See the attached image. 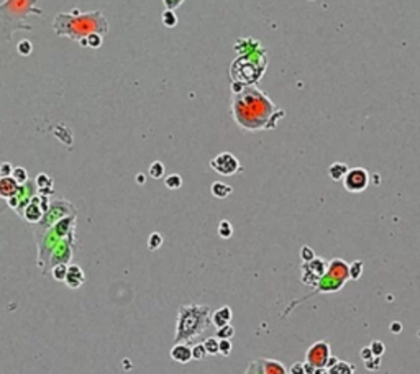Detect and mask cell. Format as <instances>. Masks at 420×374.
<instances>
[{
  "label": "cell",
  "mask_w": 420,
  "mask_h": 374,
  "mask_svg": "<svg viewBox=\"0 0 420 374\" xmlns=\"http://www.w3.org/2000/svg\"><path fill=\"white\" fill-rule=\"evenodd\" d=\"M217 232H219L220 238L227 240V238H230L233 235V227H232V223H230L228 220H222L220 223H219V228H217Z\"/></svg>",
  "instance_id": "d4e9b609"
},
{
  "label": "cell",
  "mask_w": 420,
  "mask_h": 374,
  "mask_svg": "<svg viewBox=\"0 0 420 374\" xmlns=\"http://www.w3.org/2000/svg\"><path fill=\"white\" fill-rule=\"evenodd\" d=\"M69 215H76V207L64 199H56L54 202H51L50 210L45 213V217L41 218L40 223L33 225L34 237L38 238L40 235H43L46 230H50L54 223H58L59 220H62L64 217H69Z\"/></svg>",
  "instance_id": "8992f818"
},
{
  "label": "cell",
  "mask_w": 420,
  "mask_h": 374,
  "mask_svg": "<svg viewBox=\"0 0 420 374\" xmlns=\"http://www.w3.org/2000/svg\"><path fill=\"white\" fill-rule=\"evenodd\" d=\"M169 355L176 363L186 364L192 359V348L187 343H174Z\"/></svg>",
  "instance_id": "7c38bea8"
},
{
  "label": "cell",
  "mask_w": 420,
  "mask_h": 374,
  "mask_svg": "<svg viewBox=\"0 0 420 374\" xmlns=\"http://www.w3.org/2000/svg\"><path fill=\"white\" fill-rule=\"evenodd\" d=\"M148 172H150V176L153 179H163L164 177V172H166V168H164V164L161 163V161H155V163H151Z\"/></svg>",
  "instance_id": "cb8c5ba5"
},
{
  "label": "cell",
  "mask_w": 420,
  "mask_h": 374,
  "mask_svg": "<svg viewBox=\"0 0 420 374\" xmlns=\"http://www.w3.org/2000/svg\"><path fill=\"white\" fill-rule=\"evenodd\" d=\"M219 353L223 356H228L232 353V342L230 340H220L219 343Z\"/></svg>",
  "instance_id": "836d02e7"
},
{
  "label": "cell",
  "mask_w": 420,
  "mask_h": 374,
  "mask_svg": "<svg viewBox=\"0 0 420 374\" xmlns=\"http://www.w3.org/2000/svg\"><path fill=\"white\" fill-rule=\"evenodd\" d=\"M328 358H330V345L325 340L313 343L305 353V363L312 364L313 368H327Z\"/></svg>",
  "instance_id": "30bf717a"
},
{
  "label": "cell",
  "mask_w": 420,
  "mask_h": 374,
  "mask_svg": "<svg viewBox=\"0 0 420 374\" xmlns=\"http://www.w3.org/2000/svg\"><path fill=\"white\" fill-rule=\"evenodd\" d=\"M161 20H163V25L166 28H174L179 23V18L174 10H164L163 15H161Z\"/></svg>",
  "instance_id": "44dd1931"
},
{
  "label": "cell",
  "mask_w": 420,
  "mask_h": 374,
  "mask_svg": "<svg viewBox=\"0 0 420 374\" xmlns=\"http://www.w3.org/2000/svg\"><path fill=\"white\" fill-rule=\"evenodd\" d=\"M247 374H264L263 368H261V363H260V359L255 363H251L248 366V369H247Z\"/></svg>",
  "instance_id": "d590c367"
},
{
  "label": "cell",
  "mask_w": 420,
  "mask_h": 374,
  "mask_svg": "<svg viewBox=\"0 0 420 374\" xmlns=\"http://www.w3.org/2000/svg\"><path fill=\"white\" fill-rule=\"evenodd\" d=\"M379 364H381V358L379 356H374V358L368 359V361H365V368L371 369V371H376L377 368H379Z\"/></svg>",
  "instance_id": "e575fe53"
},
{
  "label": "cell",
  "mask_w": 420,
  "mask_h": 374,
  "mask_svg": "<svg viewBox=\"0 0 420 374\" xmlns=\"http://www.w3.org/2000/svg\"><path fill=\"white\" fill-rule=\"evenodd\" d=\"M232 114L238 127L248 131L272 130L284 117V110L253 86H243L232 95Z\"/></svg>",
  "instance_id": "6da1fadb"
},
{
  "label": "cell",
  "mask_w": 420,
  "mask_h": 374,
  "mask_svg": "<svg viewBox=\"0 0 420 374\" xmlns=\"http://www.w3.org/2000/svg\"><path fill=\"white\" fill-rule=\"evenodd\" d=\"M166 10H176L184 4V0H163Z\"/></svg>",
  "instance_id": "8d00e7d4"
},
{
  "label": "cell",
  "mask_w": 420,
  "mask_h": 374,
  "mask_svg": "<svg viewBox=\"0 0 420 374\" xmlns=\"http://www.w3.org/2000/svg\"><path fill=\"white\" fill-rule=\"evenodd\" d=\"M233 335H235V328L230 323L225 325V327L217 328V331H215V336L219 338V340H230Z\"/></svg>",
  "instance_id": "4316f807"
},
{
  "label": "cell",
  "mask_w": 420,
  "mask_h": 374,
  "mask_svg": "<svg viewBox=\"0 0 420 374\" xmlns=\"http://www.w3.org/2000/svg\"><path fill=\"white\" fill-rule=\"evenodd\" d=\"M51 276L54 281H66V276H67V265L64 263H59V265H56L51 268Z\"/></svg>",
  "instance_id": "603a6c76"
},
{
  "label": "cell",
  "mask_w": 420,
  "mask_h": 374,
  "mask_svg": "<svg viewBox=\"0 0 420 374\" xmlns=\"http://www.w3.org/2000/svg\"><path fill=\"white\" fill-rule=\"evenodd\" d=\"M212 325L208 306H199V304L183 306L178 312L174 343H192L207 333Z\"/></svg>",
  "instance_id": "277c9868"
},
{
  "label": "cell",
  "mask_w": 420,
  "mask_h": 374,
  "mask_svg": "<svg viewBox=\"0 0 420 374\" xmlns=\"http://www.w3.org/2000/svg\"><path fill=\"white\" fill-rule=\"evenodd\" d=\"M136 182L138 184H145V174H138L136 176Z\"/></svg>",
  "instance_id": "ee69618b"
},
{
  "label": "cell",
  "mask_w": 420,
  "mask_h": 374,
  "mask_svg": "<svg viewBox=\"0 0 420 374\" xmlns=\"http://www.w3.org/2000/svg\"><path fill=\"white\" fill-rule=\"evenodd\" d=\"M53 30L58 36H66L69 40L81 41L89 34L99 33L102 36L109 33V20L103 17L100 10L82 13L79 9H74L69 13H58L54 17Z\"/></svg>",
  "instance_id": "7a4b0ae2"
},
{
  "label": "cell",
  "mask_w": 420,
  "mask_h": 374,
  "mask_svg": "<svg viewBox=\"0 0 420 374\" xmlns=\"http://www.w3.org/2000/svg\"><path fill=\"white\" fill-rule=\"evenodd\" d=\"M163 235L155 232V233H151L150 235V238H148V249H151V251H156V249L161 248V245H163Z\"/></svg>",
  "instance_id": "83f0119b"
},
{
  "label": "cell",
  "mask_w": 420,
  "mask_h": 374,
  "mask_svg": "<svg viewBox=\"0 0 420 374\" xmlns=\"http://www.w3.org/2000/svg\"><path fill=\"white\" fill-rule=\"evenodd\" d=\"M79 43L82 46H86V48H90V50H99V48L102 46V43H103V36L99 33H92V34H89L87 38L81 40Z\"/></svg>",
  "instance_id": "d6986e66"
},
{
  "label": "cell",
  "mask_w": 420,
  "mask_h": 374,
  "mask_svg": "<svg viewBox=\"0 0 420 374\" xmlns=\"http://www.w3.org/2000/svg\"><path fill=\"white\" fill-rule=\"evenodd\" d=\"M84 281H86V276H84L81 266L78 265H71L67 266V276H66V286L71 289H79Z\"/></svg>",
  "instance_id": "4fadbf2b"
},
{
  "label": "cell",
  "mask_w": 420,
  "mask_h": 374,
  "mask_svg": "<svg viewBox=\"0 0 420 374\" xmlns=\"http://www.w3.org/2000/svg\"><path fill=\"white\" fill-rule=\"evenodd\" d=\"M232 309H230L228 306H223L220 307L217 312H214L212 314V323H214V327L217 328H220V327H225V325H228L230 322H232Z\"/></svg>",
  "instance_id": "5bb4252c"
},
{
  "label": "cell",
  "mask_w": 420,
  "mask_h": 374,
  "mask_svg": "<svg viewBox=\"0 0 420 374\" xmlns=\"http://www.w3.org/2000/svg\"><path fill=\"white\" fill-rule=\"evenodd\" d=\"M210 192H212V196L217 199H227L230 194L233 192V187L222 182V181H215V182H212V185H210Z\"/></svg>",
  "instance_id": "2e32d148"
},
{
  "label": "cell",
  "mask_w": 420,
  "mask_h": 374,
  "mask_svg": "<svg viewBox=\"0 0 420 374\" xmlns=\"http://www.w3.org/2000/svg\"><path fill=\"white\" fill-rule=\"evenodd\" d=\"M369 348H371V351H373V356H382V353H384V343L382 342H379V340H374V342H371V345H369Z\"/></svg>",
  "instance_id": "d6a6232c"
},
{
  "label": "cell",
  "mask_w": 420,
  "mask_h": 374,
  "mask_svg": "<svg viewBox=\"0 0 420 374\" xmlns=\"http://www.w3.org/2000/svg\"><path fill=\"white\" fill-rule=\"evenodd\" d=\"M338 361H340L338 358H335V356H330V358H328V363H327V369H328V368H332V366H335V364H337Z\"/></svg>",
  "instance_id": "b9f144b4"
},
{
  "label": "cell",
  "mask_w": 420,
  "mask_h": 374,
  "mask_svg": "<svg viewBox=\"0 0 420 374\" xmlns=\"http://www.w3.org/2000/svg\"><path fill=\"white\" fill-rule=\"evenodd\" d=\"M210 168H212L217 174L220 176H233L236 172L241 171L240 161L232 155V153H220L215 158L210 159Z\"/></svg>",
  "instance_id": "ba28073f"
},
{
  "label": "cell",
  "mask_w": 420,
  "mask_h": 374,
  "mask_svg": "<svg viewBox=\"0 0 420 374\" xmlns=\"http://www.w3.org/2000/svg\"><path fill=\"white\" fill-rule=\"evenodd\" d=\"M368 185H369V172L365 168L349 169L346 172V176L343 177V187L352 194L363 192Z\"/></svg>",
  "instance_id": "9c48e42d"
},
{
  "label": "cell",
  "mask_w": 420,
  "mask_h": 374,
  "mask_svg": "<svg viewBox=\"0 0 420 374\" xmlns=\"http://www.w3.org/2000/svg\"><path fill=\"white\" fill-rule=\"evenodd\" d=\"M207 355L208 353L205 350L204 343H195L192 346V359H195V361H202V359H204Z\"/></svg>",
  "instance_id": "f1b7e54d"
},
{
  "label": "cell",
  "mask_w": 420,
  "mask_h": 374,
  "mask_svg": "<svg viewBox=\"0 0 420 374\" xmlns=\"http://www.w3.org/2000/svg\"><path fill=\"white\" fill-rule=\"evenodd\" d=\"M20 185L15 179H13L12 176H0V197L2 199H12V197H15L18 191H20Z\"/></svg>",
  "instance_id": "8fae6325"
},
{
  "label": "cell",
  "mask_w": 420,
  "mask_h": 374,
  "mask_svg": "<svg viewBox=\"0 0 420 374\" xmlns=\"http://www.w3.org/2000/svg\"><path fill=\"white\" fill-rule=\"evenodd\" d=\"M289 374H307L305 368H304V363H294L289 369Z\"/></svg>",
  "instance_id": "f35d334b"
},
{
  "label": "cell",
  "mask_w": 420,
  "mask_h": 374,
  "mask_svg": "<svg viewBox=\"0 0 420 374\" xmlns=\"http://www.w3.org/2000/svg\"><path fill=\"white\" fill-rule=\"evenodd\" d=\"M50 210V199L43 194H37L30 200V204L25 207V210L22 213V217L28 221V223L37 225L41 221V218L45 217V213Z\"/></svg>",
  "instance_id": "52a82bcc"
},
{
  "label": "cell",
  "mask_w": 420,
  "mask_h": 374,
  "mask_svg": "<svg viewBox=\"0 0 420 374\" xmlns=\"http://www.w3.org/2000/svg\"><path fill=\"white\" fill-rule=\"evenodd\" d=\"M361 358L365 359V361H368V359H371V358H374L373 356V351H371L369 346H365V348L361 350Z\"/></svg>",
  "instance_id": "60d3db41"
},
{
  "label": "cell",
  "mask_w": 420,
  "mask_h": 374,
  "mask_svg": "<svg viewBox=\"0 0 420 374\" xmlns=\"http://www.w3.org/2000/svg\"><path fill=\"white\" fill-rule=\"evenodd\" d=\"M30 15L43 17L37 0H5L0 4V43H10L17 30L33 31V26L25 22Z\"/></svg>",
  "instance_id": "3957f363"
},
{
  "label": "cell",
  "mask_w": 420,
  "mask_h": 374,
  "mask_svg": "<svg viewBox=\"0 0 420 374\" xmlns=\"http://www.w3.org/2000/svg\"><path fill=\"white\" fill-rule=\"evenodd\" d=\"M34 185H37L38 194H43V196H51L54 192L53 191V179L48 174H45V172H40L37 176V179H34Z\"/></svg>",
  "instance_id": "9a60e30c"
},
{
  "label": "cell",
  "mask_w": 420,
  "mask_h": 374,
  "mask_svg": "<svg viewBox=\"0 0 420 374\" xmlns=\"http://www.w3.org/2000/svg\"><path fill=\"white\" fill-rule=\"evenodd\" d=\"M260 363L264 374H288L284 366L274 359H260Z\"/></svg>",
  "instance_id": "e0dca14e"
},
{
  "label": "cell",
  "mask_w": 420,
  "mask_h": 374,
  "mask_svg": "<svg viewBox=\"0 0 420 374\" xmlns=\"http://www.w3.org/2000/svg\"><path fill=\"white\" fill-rule=\"evenodd\" d=\"M363 274V261H355L349 265V279L358 281Z\"/></svg>",
  "instance_id": "f546056e"
},
{
  "label": "cell",
  "mask_w": 420,
  "mask_h": 374,
  "mask_svg": "<svg viewBox=\"0 0 420 374\" xmlns=\"http://www.w3.org/2000/svg\"><path fill=\"white\" fill-rule=\"evenodd\" d=\"M348 171H349V168L345 163H333L330 168H328V176H330L333 181H343V177L346 176Z\"/></svg>",
  "instance_id": "ac0fdd59"
},
{
  "label": "cell",
  "mask_w": 420,
  "mask_h": 374,
  "mask_svg": "<svg viewBox=\"0 0 420 374\" xmlns=\"http://www.w3.org/2000/svg\"><path fill=\"white\" fill-rule=\"evenodd\" d=\"M13 168L10 163H2L0 164V176H12Z\"/></svg>",
  "instance_id": "ab89813d"
},
{
  "label": "cell",
  "mask_w": 420,
  "mask_h": 374,
  "mask_svg": "<svg viewBox=\"0 0 420 374\" xmlns=\"http://www.w3.org/2000/svg\"><path fill=\"white\" fill-rule=\"evenodd\" d=\"M12 177L15 179V181H17L20 185H23V184L28 182V172H26L25 168H13Z\"/></svg>",
  "instance_id": "4dcf8cb0"
},
{
  "label": "cell",
  "mask_w": 420,
  "mask_h": 374,
  "mask_svg": "<svg viewBox=\"0 0 420 374\" xmlns=\"http://www.w3.org/2000/svg\"><path fill=\"white\" fill-rule=\"evenodd\" d=\"M164 185L171 191H178L183 187V177L179 174H169L164 177Z\"/></svg>",
  "instance_id": "7402d4cb"
},
{
  "label": "cell",
  "mask_w": 420,
  "mask_h": 374,
  "mask_svg": "<svg viewBox=\"0 0 420 374\" xmlns=\"http://www.w3.org/2000/svg\"><path fill=\"white\" fill-rule=\"evenodd\" d=\"M348 279H349V265H346V263L343 259H340V258H335V259H332L330 263H328L327 273L317 281L313 290L305 297V299H309V297H313L317 294H322V292H337L338 289H341L343 286H345V282ZM305 299L292 302L291 307H288V312H291L294 306L304 302Z\"/></svg>",
  "instance_id": "5b68a950"
},
{
  "label": "cell",
  "mask_w": 420,
  "mask_h": 374,
  "mask_svg": "<svg viewBox=\"0 0 420 374\" xmlns=\"http://www.w3.org/2000/svg\"><path fill=\"white\" fill-rule=\"evenodd\" d=\"M353 372H355V366L346 361H338L332 368H328V374H353Z\"/></svg>",
  "instance_id": "ffe728a7"
},
{
  "label": "cell",
  "mask_w": 420,
  "mask_h": 374,
  "mask_svg": "<svg viewBox=\"0 0 420 374\" xmlns=\"http://www.w3.org/2000/svg\"><path fill=\"white\" fill-rule=\"evenodd\" d=\"M401 328H402L401 323H393V325H391V330H393V331H401Z\"/></svg>",
  "instance_id": "7bdbcfd3"
},
{
  "label": "cell",
  "mask_w": 420,
  "mask_h": 374,
  "mask_svg": "<svg viewBox=\"0 0 420 374\" xmlns=\"http://www.w3.org/2000/svg\"><path fill=\"white\" fill-rule=\"evenodd\" d=\"M17 51L18 54H22V56H30L33 53V45L30 40H22L20 43L17 45Z\"/></svg>",
  "instance_id": "1f68e13d"
},
{
  "label": "cell",
  "mask_w": 420,
  "mask_h": 374,
  "mask_svg": "<svg viewBox=\"0 0 420 374\" xmlns=\"http://www.w3.org/2000/svg\"><path fill=\"white\" fill-rule=\"evenodd\" d=\"M204 346H205V350H207V353L208 355H217V353H219V343H220V340L217 336H208V338H205L204 342Z\"/></svg>",
  "instance_id": "484cf974"
},
{
  "label": "cell",
  "mask_w": 420,
  "mask_h": 374,
  "mask_svg": "<svg viewBox=\"0 0 420 374\" xmlns=\"http://www.w3.org/2000/svg\"><path fill=\"white\" fill-rule=\"evenodd\" d=\"M300 256H302V259H304L305 263H309V261H312V259L315 258V254L312 253V249H310L309 246H304V248H302V251H300Z\"/></svg>",
  "instance_id": "74e56055"
}]
</instances>
